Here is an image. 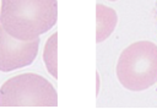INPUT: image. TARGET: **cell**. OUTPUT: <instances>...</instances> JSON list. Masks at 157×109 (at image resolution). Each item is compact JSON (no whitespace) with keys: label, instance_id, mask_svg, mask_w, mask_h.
Here are the masks:
<instances>
[{"label":"cell","instance_id":"obj_2","mask_svg":"<svg viewBox=\"0 0 157 109\" xmlns=\"http://www.w3.org/2000/svg\"><path fill=\"white\" fill-rule=\"evenodd\" d=\"M53 86L36 73H22L9 78L0 87V107H55Z\"/></svg>","mask_w":157,"mask_h":109},{"label":"cell","instance_id":"obj_3","mask_svg":"<svg viewBox=\"0 0 157 109\" xmlns=\"http://www.w3.org/2000/svg\"><path fill=\"white\" fill-rule=\"evenodd\" d=\"M39 39L21 40L10 36L0 26V71L10 72L33 62Z\"/></svg>","mask_w":157,"mask_h":109},{"label":"cell","instance_id":"obj_4","mask_svg":"<svg viewBox=\"0 0 157 109\" xmlns=\"http://www.w3.org/2000/svg\"><path fill=\"white\" fill-rule=\"evenodd\" d=\"M44 61L49 72L56 77V33H54L47 42L44 50Z\"/></svg>","mask_w":157,"mask_h":109},{"label":"cell","instance_id":"obj_1","mask_svg":"<svg viewBox=\"0 0 157 109\" xmlns=\"http://www.w3.org/2000/svg\"><path fill=\"white\" fill-rule=\"evenodd\" d=\"M55 21V0H1L0 26L17 39H36Z\"/></svg>","mask_w":157,"mask_h":109}]
</instances>
